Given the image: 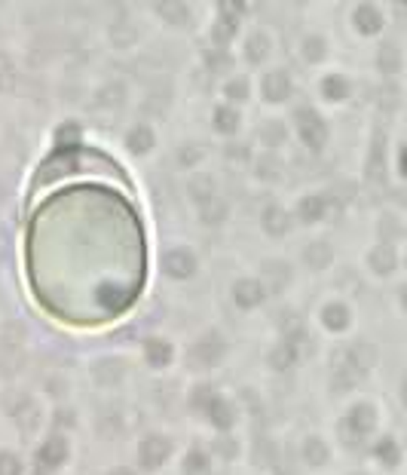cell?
I'll return each instance as SVG.
<instances>
[{"label":"cell","mask_w":407,"mask_h":475,"mask_svg":"<svg viewBox=\"0 0 407 475\" xmlns=\"http://www.w3.org/2000/svg\"><path fill=\"white\" fill-rule=\"evenodd\" d=\"M22 276L37 310L74 332L113 325L141 301L147 224L104 150L65 144L40 163L22 227Z\"/></svg>","instance_id":"obj_1"}]
</instances>
